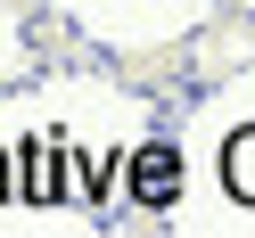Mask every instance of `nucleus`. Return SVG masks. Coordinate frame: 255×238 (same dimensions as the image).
I'll return each instance as SVG.
<instances>
[{"instance_id":"1","label":"nucleus","mask_w":255,"mask_h":238,"mask_svg":"<svg viewBox=\"0 0 255 238\" xmlns=\"http://www.w3.org/2000/svg\"><path fill=\"white\" fill-rule=\"evenodd\" d=\"M173 189H181V156L156 140V148H140L132 156V197L140 205H173Z\"/></svg>"},{"instance_id":"2","label":"nucleus","mask_w":255,"mask_h":238,"mask_svg":"<svg viewBox=\"0 0 255 238\" xmlns=\"http://www.w3.org/2000/svg\"><path fill=\"white\" fill-rule=\"evenodd\" d=\"M222 181H231V197H247V205H255V132H239V140H231Z\"/></svg>"},{"instance_id":"3","label":"nucleus","mask_w":255,"mask_h":238,"mask_svg":"<svg viewBox=\"0 0 255 238\" xmlns=\"http://www.w3.org/2000/svg\"><path fill=\"white\" fill-rule=\"evenodd\" d=\"M0 197H8V148H0Z\"/></svg>"}]
</instances>
